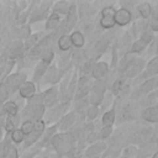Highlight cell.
Masks as SVG:
<instances>
[{"label":"cell","instance_id":"cell-17","mask_svg":"<svg viewBox=\"0 0 158 158\" xmlns=\"http://www.w3.org/2000/svg\"><path fill=\"white\" fill-rule=\"evenodd\" d=\"M69 9H70V4L68 1H58L54 4L53 12L57 15H64V14H68Z\"/></svg>","mask_w":158,"mask_h":158},{"label":"cell","instance_id":"cell-23","mask_svg":"<svg viewBox=\"0 0 158 158\" xmlns=\"http://www.w3.org/2000/svg\"><path fill=\"white\" fill-rule=\"evenodd\" d=\"M2 111L9 114L10 116H16L17 115V111H19V106L16 102L14 101H7L2 105Z\"/></svg>","mask_w":158,"mask_h":158},{"label":"cell","instance_id":"cell-47","mask_svg":"<svg viewBox=\"0 0 158 158\" xmlns=\"http://www.w3.org/2000/svg\"><path fill=\"white\" fill-rule=\"evenodd\" d=\"M148 26L152 31H158V20H154V19H151L149 22H148Z\"/></svg>","mask_w":158,"mask_h":158},{"label":"cell","instance_id":"cell-40","mask_svg":"<svg viewBox=\"0 0 158 158\" xmlns=\"http://www.w3.org/2000/svg\"><path fill=\"white\" fill-rule=\"evenodd\" d=\"M139 40H142L146 44H148V43H151L153 41V35L149 31H143L142 35H141V37H139Z\"/></svg>","mask_w":158,"mask_h":158},{"label":"cell","instance_id":"cell-35","mask_svg":"<svg viewBox=\"0 0 158 158\" xmlns=\"http://www.w3.org/2000/svg\"><path fill=\"white\" fill-rule=\"evenodd\" d=\"M10 95H11V94H10L7 86H6L4 83H0V104L4 102Z\"/></svg>","mask_w":158,"mask_h":158},{"label":"cell","instance_id":"cell-19","mask_svg":"<svg viewBox=\"0 0 158 158\" xmlns=\"http://www.w3.org/2000/svg\"><path fill=\"white\" fill-rule=\"evenodd\" d=\"M74 121H75V115L73 114V112H70V114H68L67 116H64L62 120H60V122H59V130H68L73 123H74Z\"/></svg>","mask_w":158,"mask_h":158},{"label":"cell","instance_id":"cell-10","mask_svg":"<svg viewBox=\"0 0 158 158\" xmlns=\"http://www.w3.org/2000/svg\"><path fill=\"white\" fill-rule=\"evenodd\" d=\"M19 93H20L21 98H23V99H31L36 94V86H35V84L32 81H25L19 88Z\"/></svg>","mask_w":158,"mask_h":158},{"label":"cell","instance_id":"cell-45","mask_svg":"<svg viewBox=\"0 0 158 158\" xmlns=\"http://www.w3.org/2000/svg\"><path fill=\"white\" fill-rule=\"evenodd\" d=\"M94 64H95V63H94V60H91V59H90V60H88V62L85 63V65L83 67V72H84V73H89V72H91V69H93Z\"/></svg>","mask_w":158,"mask_h":158},{"label":"cell","instance_id":"cell-13","mask_svg":"<svg viewBox=\"0 0 158 158\" xmlns=\"http://www.w3.org/2000/svg\"><path fill=\"white\" fill-rule=\"evenodd\" d=\"M142 117L147 121H158V105L146 107L142 112Z\"/></svg>","mask_w":158,"mask_h":158},{"label":"cell","instance_id":"cell-49","mask_svg":"<svg viewBox=\"0 0 158 158\" xmlns=\"http://www.w3.org/2000/svg\"><path fill=\"white\" fill-rule=\"evenodd\" d=\"M47 158H58V154H49Z\"/></svg>","mask_w":158,"mask_h":158},{"label":"cell","instance_id":"cell-44","mask_svg":"<svg viewBox=\"0 0 158 158\" xmlns=\"http://www.w3.org/2000/svg\"><path fill=\"white\" fill-rule=\"evenodd\" d=\"M138 152H137V148L136 147H127L125 149V154H126V158H131L133 156H136Z\"/></svg>","mask_w":158,"mask_h":158},{"label":"cell","instance_id":"cell-20","mask_svg":"<svg viewBox=\"0 0 158 158\" xmlns=\"http://www.w3.org/2000/svg\"><path fill=\"white\" fill-rule=\"evenodd\" d=\"M59 22H60V16L57 15V14H54V12H52V14L49 15V17L47 19V22H46V30H48V31L54 30V28L59 25Z\"/></svg>","mask_w":158,"mask_h":158},{"label":"cell","instance_id":"cell-36","mask_svg":"<svg viewBox=\"0 0 158 158\" xmlns=\"http://www.w3.org/2000/svg\"><path fill=\"white\" fill-rule=\"evenodd\" d=\"M109 42H110V40H109L107 37H102L101 40H99V42H98V44H96V51H98V52H104V51L107 48Z\"/></svg>","mask_w":158,"mask_h":158},{"label":"cell","instance_id":"cell-8","mask_svg":"<svg viewBox=\"0 0 158 158\" xmlns=\"http://www.w3.org/2000/svg\"><path fill=\"white\" fill-rule=\"evenodd\" d=\"M88 94H89V79L86 77H83V78L79 79L77 93H75V99L77 100L84 99Z\"/></svg>","mask_w":158,"mask_h":158},{"label":"cell","instance_id":"cell-5","mask_svg":"<svg viewBox=\"0 0 158 158\" xmlns=\"http://www.w3.org/2000/svg\"><path fill=\"white\" fill-rule=\"evenodd\" d=\"M43 132H44V122H43L42 120L35 121L33 130H32V132H31V133L27 136V138H26V146H30V144L35 143V142L40 138V136H41Z\"/></svg>","mask_w":158,"mask_h":158},{"label":"cell","instance_id":"cell-31","mask_svg":"<svg viewBox=\"0 0 158 158\" xmlns=\"http://www.w3.org/2000/svg\"><path fill=\"white\" fill-rule=\"evenodd\" d=\"M146 47H147V44H146L142 40H137L136 42H133V44H132V47H131V53H132V54H133V53H139V52H142Z\"/></svg>","mask_w":158,"mask_h":158},{"label":"cell","instance_id":"cell-39","mask_svg":"<svg viewBox=\"0 0 158 158\" xmlns=\"http://www.w3.org/2000/svg\"><path fill=\"white\" fill-rule=\"evenodd\" d=\"M122 88H123V79H116L115 83H114V85H112V91H114V94L118 95V93L121 91Z\"/></svg>","mask_w":158,"mask_h":158},{"label":"cell","instance_id":"cell-14","mask_svg":"<svg viewBox=\"0 0 158 158\" xmlns=\"http://www.w3.org/2000/svg\"><path fill=\"white\" fill-rule=\"evenodd\" d=\"M105 149H106V144H105L104 142H96V143H94L91 147H89V148L86 149V156H88L89 158H94L95 156L100 154V153L104 152Z\"/></svg>","mask_w":158,"mask_h":158},{"label":"cell","instance_id":"cell-2","mask_svg":"<svg viewBox=\"0 0 158 158\" xmlns=\"http://www.w3.org/2000/svg\"><path fill=\"white\" fill-rule=\"evenodd\" d=\"M114 15H115V9L111 6L104 7L101 10V19H100V26L102 28H112L115 26V21H114Z\"/></svg>","mask_w":158,"mask_h":158},{"label":"cell","instance_id":"cell-12","mask_svg":"<svg viewBox=\"0 0 158 158\" xmlns=\"http://www.w3.org/2000/svg\"><path fill=\"white\" fill-rule=\"evenodd\" d=\"M158 86V77L148 78L143 81V84L139 86V91L142 94H149Z\"/></svg>","mask_w":158,"mask_h":158},{"label":"cell","instance_id":"cell-24","mask_svg":"<svg viewBox=\"0 0 158 158\" xmlns=\"http://www.w3.org/2000/svg\"><path fill=\"white\" fill-rule=\"evenodd\" d=\"M137 11H138V14L141 15V17L148 19V17L151 16L152 6H151V4H148V2H141V4L138 5V7H137Z\"/></svg>","mask_w":158,"mask_h":158},{"label":"cell","instance_id":"cell-30","mask_svg":"<svg viewBox=\"0 0 158 158\" xmlns=\"http://www.w3.org/2000/svg\"><path fill=\"white\" fill-rule=\"evenodd\" d=\"M38 41V35H31L26 42H25V46H23V51H28V49H32L35 47V44L37 43Z\"/></svg>","mask_w":158,"mask_h":158},{"label":"cell","instance_id":"cell-38","mask_svg":"<svg viewBox=\"0 0 158 158\" xmlns=\"http://www.w3.org/2000/svg\"><path fill=\"white\" fill-rule=\"evenodd\" d=\"M111 133H112V126H104V127L101 128L99 136H100L102 139H106V138H109V137L111 136Z\"/></svg>","mask_w":158,"mask_h":158},{"label":"cell","instance_id":"cell-50","mask_svg":"<svg viewBox=\"0 0 158 158\" xmlns=\"http://www.w3.org/2000/svg\"><path fill=\"white\" fill-rule=\"evenodd\" d=\"M152 158H158V152H156L154 154H153V157Z\"/></svg>","mask_w":158,"mask_h":158},{"label":"cell","instance_id":"cell-16","mask_svg":"<svg viewBox=\"0 0 158 158\" xmlns=\"http://www.w3.org/2000/svg\"><path fill=\"white\" fill-rule=\"evenodd\" d=\"M70 37V42H72V46L77 47V48H80L84 46V36L80 31H74L72 32V35L69 36Z\"/></svg>","mask_w":158,"mask_h":158},{"label":"cell","instance_id":"cell-33","mask_svg":"<svg viewBox=\"0 0 158 158\" xmlns=\"http://www.w3.org/2000/svg\"><path fill=\"white\" fill-rule=\"evenodd\" d=\"M53 57H54V53H53V51H52L51 48H47V49H44V51L41 53V59H42V62H44V63H47V64H49V63L52 62Z\"/></svg>","mask_w":158,"mask_h":158},{"label":"cell","instance_id":"cell-51","mask_svg":"<svg viewBox=\"0 0 158 158\" xmlns=\"http://www.w3.org/2000/svg\"><path fill=\"white\" fill-rule=\"evenodd\" d=\"M157 56H158V47H157Z\"/></svg>","mask_w":158,"mask_h":158},{"label":"cell","instance_id":"cell-22","mask_svg":"<svg viewBox=\"0 0 158 158\" xmlns=\"http://www.w3.org/2000/svg\"><path fill=\"white\" fill-rule=\"evenodd\" d=\"M136 58L133 57V54L132 53H128V54H126L121 60H120V63H118V68H120V72H126L127 70V68L130 67V64L135 60Z\"/></svg>","mask_w":158,"mask_h":158},{"label":"cell","instance_id":"cell-52","mask_svg":"<svg viewBox=\"0 0 158 158\" xmlns=\"http://www.w3.org/2000/svg\"><path fill=\"white\" fill-rule=\"evenodd\" d=\"M120 158H126V157H120Z\"/></svg>","mask_w":158,"mask_h":158},{"label":"cell","instance_id":"cell-1","mask_svg":"<svg viewBox=\"0 0 158 158\" xmlns=\"http://www.w3.org/2000/svg\"><path fill=\"white\" fill-rule=\"evenodd\" d=\"M25 79H26V74L16 73V74H12V75L7 77V78H6V80H5V81H2V83L7 86V89H9L10 94H12L15 90H19V88H20V86L26 81Z\"/></svg>","mask_w":158,"mask_h":158},{"label":"cell","instance_id":"cell-7","mask_svg":"<svg viewBox=\"0 0 158 158\" xmlns=\"http://www.w3.org/2000/svg\"><path fill=\"white\" fill-rule=\"evenodd\" d=\"M77 22V10L74 5H70V9L67 14V19L63 22V30L62 31H70Z\"/></svg>","mask_w":158,"mask_h":158},{"label":"cell","instance_id":"cell-32","mask_svg":"<svg viewBox=\"0 0 158 158\" xmlns=\"http://www.w3.org/2000/svg\"><path fill=\"white\" fill-rule=\"evenodd\" d=\"M11 139L12 142L15 143H21L23 139H25V135L22 133V131L20 128H15L12 132H11Z\"/></svg>","mask_w":158,"mask_h":158},{"label":"cell","instance_id":"cell-25","mask_svg":"<svg viewBox=\"0 0 158 158\" xmlns=\"http://www.w3.org/2000/svg\"><path fill=\"white\" fill-rule=\"evenodd\" d=\"M22 49H23L22 42H21V41H15V42L12 43V46L10 47V57H11V59L16 58V57L22 52Z\"/></svg>","mask_w":158,"mask_h":158},{"label":"cell","instance_id":"cell-41","mask_svg":"<svg viewBox=\"0 0 158 158\" xmlns=\"http://www.w3.org/2000/svg\"><path fill=\"white\" fill-rule=\"evenodd\" d=\"M15 128H16V123H15V121H14L12 118L7 117V118L5 120V130H6L7 132H12Z\"/></svg>","mask_w":158,"mask_h":158},{"label":"cell","instance_id":"cell-9","mask_svg":"<svg viewBox=\"0 0 158 158\" xmlns=\"http://www.w3.org/2000/svg\"><path fill=\"white\" fill-rule=\"evenodd\" d=\"M107 72H109V65H107V63H106V62H98V63L94 64V67H93V69H91V75H93L95 79L100 80L101 78H104V77L106 75Z\"/></svg>","mask_w":158,"mask_h":158},{"label":"cell","instance_id":"cell-42","mask_svg":"<svg viewBox=\"0 0 158 158\" xmlns=\"http://www.w3.org/2000/svg\"><path fill=\"white\" fill-rule=\"evenodd\" d=\"M117 156H118V152H117L116 149H114V148H109V149L105 151L102 158H117Z\"/></svg>","mask_w":158,"mask_h":158},{"label":"cell","instance_id":"cell-6","mask_svg":"<svg viewBox=\"0 0 158 158\" xmlns=\"http://www.w3.org/2000/svg\"><path fill=\"white\" fill-rule=\"evenodd\" d=\"M58 98V89L56 86L49 88L48 90L44 91V94L42 95V105L43 106H52Z\"/></svg>","mask_w":158,"mask_h":158},{"label":"cell","instance_id":"cell-26","mask_svg":"<svg viewBox=\"0 0 158 158\" xmlns=\"http://www.w3.org/2000/svg\"><path fill=\"white\" fill-rule=\"evenodd\" d=\"M102 99H104V95L102 94H99V93H95V91H91L90 93V96H89V102L93 105V106H99L102 104Z\"/></svg>","mask_w":158,"mask_h":158},{"label":"cell","instance_id":"cell-3","mask_svg":"<svg viewBox=\"0 0 158 158\" xmlns=\"http://www.w3.org/2000/svg\"><path fill=\"white\" fill-rule=\"evenodd\" d=\"M43 114H44V106L43 105H28L23 110V116L28 117L31 121L41 120Z\"/></svg>","mask_w":158,"mask_h":158},{"label":"cell","instance_id":"cell-48","mask_svg":"<svg viewBox=\"0 0 158 158\" xmlns=\"http://www.w3.org/2000/svg\"><path fill=\"white\" fill-rule=\"evenodd\" d=\"M151 16H152V19L158 20V6L154 7V9H152V11H151Z\"/></svg>","mask_w":158,"mask_h":158},{"label":"cell","instance_id":"cell-37","mask_svg":"<svg viewBox=\"0 0 158 158\" xmlns=\"http://www.w3.org/2000/svg\"><path fill=\"white\" fill-rule=\"evenodd\" d=\"M30 36H31V28H30V26H23V27L19 31V37L22 38V40H25V41H26Z\"/></svg>","mask_w":158,"mask_h":158},{"label":"cell","instance_id":"cell-15","mask_svg":"<svg viewBox=\"0 0 158 158\" xmlns=\"http://www.w3.org/2000/svg\"><path fill=\"white\" fill-rule=\"evenodd\" d=\"M44 78H46V80H44L46 83H56V81H58V79H59L58 69L54 65L48 67V69L44 73Z\"/></svg>","mask_w":158,"mask_h":158},{"label":"cell","instance_id":"cell-21","mask_svg":"<svg viewBox=\"0 0 158 158\" xmlns=\"http://www.w3.org/2000/svg\"><path fill=\"white\" fill-rule=\"evenodd\" d=\"M58 47L63 52H67V51H69L72 48V42H70L69 35H62L58 38Z\"/></svg>","mask_w":158,"mask_h":158},{"label":"cell","instance_id":"cell-28","mask_svg":"<svg viewBox=\"0 0 158 158\" xmlns=\"http://www.w3.org/2000/svg\"><path fill=\"white\" fill-rule=\"evenodd\" d=\"M99 114V107L98 106H93V105H88L86 106V111H85V115H86V118L89 121H93Z\"/></svg>","mask_w":158,"mask_h":158},{"label":"cell","instance_id":"cell-34","mask_svg":"<svg viewBox=\"0 0 158 158\" xmlns=\"http://www.w3.org/2000/svg\"><path fill=\"white\" fill-rule=\"evenodd\" d=\"M105 89H106V84H105L104 80L100 79V80H96V83L93 85L91 91H95V93H99V94H102V95H104Z\"/></svg>","mask_w":158,"mask_h":158},{"label":"cell","instance_id":"cell-46","mask_svg":"<svg viewBox=\"0 0 158 158\" xmlns=\"http://www.w3.org/2000/svg\"><path fill=\"white\" fill-rule=\"evenodd\" d=\"M98 138H99V133H98V132H94V131H93V132H90V133L88 135V142H89V143L95 142Z\"/></svg>","mask_w":158,"mask_h":158},{"label":"cell","instance_id":"cell-43","mask_svg":"<svg viewBox=\"0 0 158 158\" xmlns=\"http://www.w3.org/2000/svg\"><path fill=\"white\" fill-rule=\"evenodd\" d=\"M28 105H42V95H33L28 99Z\"/></svg>","mask_w":158,"mask_h":158},{"label":"cell","instance_id":"cell-18","mask_svg":"<svg viewBox=\"0 0 158 158\" xmlns=\"http://www.w3.org/2000/svg\"><path fill=\"white\" fill-rule=\"evenodd\" d=\"M48 67H49V64H47V63H44V62L41 60V62L37 64L36 69H35V73H33V80H35V81H38V80L44 75V73H46V70L48 69Z\"/></svg>","mask_w":158,"mask_h":158},{"label":"cell","instance_id":"cell-27","mask_svg":"<svg viewBox=\"0 0 158 158\" xmlns=\"http://www.w3.org/2000/svg\"><path fill=\"white\" fill-rule=\"evenodd\" d=\"M114 121H115V111L114 110L106 111L102 116V125L104 126H112Z\"/></svg>","mask_w":158,"mask_h":158},{"label":"cell","instance_id":"cell-4","mask_svg":"<svg viewBox=\"0 0 158 158\" xmlns=\"http://www.w3.org/2000/svg\"><path fill=\"white\" fill-rule=\"evenodd\" d=\"M131 20H132V15H131V11L130 10H126L123 7H121L118 10H115V15H114L115 25L126 26L127 23L131 22Z\"/></svg>","mask_w":158,"mask_h":158},{"label":"cell","instance_id":"cell-11","mask_svg":"<svg viewBox=\"0 0 158 158\" xmlns=\"http://www.w3.org/2000/svg\"><path fill=\"white\" fill-rule=\"evenodd\" d=\"M143 65H144V62H143L142 59H135V60L130 64V67L127 68L126 75H127L128 78H133V77L138 75V74L141 73V70L143 69Z\"/></svg>","mask_w":158,"mask_h":158},{"label":"cell","instance_id":"cell-29","mask_svg":"<svg viewBox=\"0 0 158 158\" xmlns=\"http://www.w3.org/2000/svg\"><path fill=\"white\" fill-rule=\"evenodd\" d=\"M33 125H35V121H31V120H26V121H23L22 122V125H21V131H22V133L25 135V136H28L31 132H32V130H33Z\"/></svg>","mask_w":158,"mask_h":158}]
</instances>
